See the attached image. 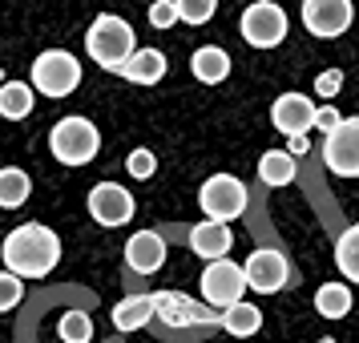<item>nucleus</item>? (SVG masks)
<instances>
[{
    "instance_id": "nucleus-1",
    "label": "nucleus",
    "mask_w": 359,
    "mask_h": 343,
    "mask_svg": "<svg viewBox=\"0 0 359 343\" xmlns=\"http://www.w3.org/2000/svg\"><path fill=\"white\" fill-rule=\"evenodd\" d=\"M0 259H4V271L25 278H45L61 262V238L57 230L41 227V222H25V227L8 230V238L0 246Z\"/></svg>"
},
{
    "instance_id": "nucleus-2",
    "label": "nucleus",
    "mask_w": 359,
    "mask_h": 343,
    "mask_svg": "<svg viewBox=\"0 0 359 343\" xmlns=\"http://www.w3.org/2000/svg\"><path fill=\"white\" fill-rule=\"evenodd\" d=\"M85 49H89V57H93L101 69L117 73V69L133 57L137 41H133V29L121 17H114V13H101V17L89 25V33H85Z\"/></svg>"
},
{
    "instance_id": "nucleus-3",
    "label": "nucleus",
    "mask_w": 359,
    "mask_h": 343,
    "mask_svg": "<svg viewBox=\"0 0 359 343\" xmlns=\"http://www.w3.org/2000/svg\"><path fill=\"white\" fill-rule=\"evenodd\" d=\"M101 133L89 117H61L49 133V149L61 166H89L97 158Z\"/></svg>"
},
{
    "instance_id": "nucleus-4",
    "label": "nucleus",
    "mask_w": 359,
    "mask_h": 343,
    "mask_svg": "<svg viewBox=\"0 0 359 343\" xmlns=\"http://www.w3.org/2000/svg\"><path fill=\"white\" fill-rule=\"evenodd\" d=\"M29 85H33V93L41 89L45 97H69L81 85V65L65 49H45L33 61V81Z\"/></svg>"
},
{
    "instance_id": "nucleus-5",
    "label": "nucleus",
    "mask_w": 359,
    "mask_h": 343,
    "mask_svg": "<svg viewBox=\"0 0 359 343\" xmlns=\"http://www.w3.org/2000/svg\"><path fill=\"white\" fill-rule=\"evenodd\" d=\"M246 202H250V194H246V186L234 174H214V178L202 182V190H198V206H202V214L210 218V222H226L230 218H238V214L246 210Z\"/></svg>"
},
{
    "instance_id": "nucleus-6",
    "label": "nucleus",
    "mask_w": 359,
    "mask_h": 343,
    "mask_svg": "<svg viewBox=\"0 0 359 343\" xmlns=\"http://www.w3.org/2000/svg\"><path fill=\"white\" fill-rule=\"evenodd\" d=\"M238 29H243L246 45H255V49H275V45L287 41L291 20H287V13L278 8L275 0H255V4H246Z\"/></svg>"
},
{
    "instance_id": "nucleus-7",
    "label": "nucleus",
    "mask_w": 359,
    "mask_h": 343,
    "mask_svg": "<svg viewBox=\"0 0 359 343\" xmlns=\"http://www.w3.org/2000/svg\"><path fill=\"white\" fill-rule=\"evenodd\" d=\"M246 295V278H243V267L230 259H218V262H206L202 271V299L210 311H226L234 303H243Z\"/></svg>"
},
{
    "instance_id": "nucleus-8",
    "label": "nucleus",
    "mask_w": 359,
    "mask_h": 343,
    "mask_svg": "<svg viewBox=\"0 0 359 343\" xmlns=\"http://www.w3.org/2000/svg\"><path fill=\"white\" fill-rule=\"evenodd\" d=\"M243 278H246V291H259V295H278L287 283H291V262L283 250H250V259L243 262Z\"/></svg>"
},
{
    "instance_id": "nucleus-9",
    "label": "nucleus",
    "mask_w": 359,
    "mask_h": 343,
    "mask_svg": "<svg viewBox=\"0 0 359 343\" xmlns=\"http://www.w3.org/2000/svg\"><path fill=\"white\" fill-rule=\"evenodd\" d=\"M323 162L335 178H359V117H343L323 142Z\"/></svg>"
},
{
    "instance_id": "nucleus-10",
    "label": "nucleus",
    "mask_w": 359,
    "mask_h": 343,
    "mask_svg": "<svg viewBox=\"0 0 359 343\" xmlns=\"http://www.w3.org/2000/svg\"><path fill=\"white\" fill-rule=\"evenodd\" d=\"M154 299V319H162L165 327H202L218 323V311H210L206 303H194L182 291H149Z\"/></svg>"
},
{
    "instance_id": "nucleus-11",
    "label": "nucleus",
    "mask_w": 359,
    "mask_h": 343,
    "mask_svg": "<svg viewBox=\"0 0 359 343\" xmlns=\"http://www.w3.org/2000/svg\"><path fill=\"white\" fill-rule=\"evenodd\" d=\"M355 20V8L351 0H303V25H307L311 36L319 41H331V36H343Z\"/></svg>"
},
{
    "instance_id": "nucleus-12",
    "label": "nucleus",
    "mask_w": 359,
    "mask_h": 343,
    "mask_svg": "<svg viewBox=\"0 0 359 343\" xmlns=\"http://www.w3.org/2000/svg\"><path fill=\"white\" fill-rule=\"evenodd\" d=\"M89 218L101 222V227H126L133 218V194L117 182H97L89 190Z\"/></svg>"
},
{
    "instance_id": "nucleus-13",
    "label": "nucleus",
    "mask_w": 359,
    "mask_h": 343,
    "mask_svg": "<svg viewBox=\"0 0 359 343\" xmlns=\"http://www.w3.org/2000/svg\"><path fill=\"white\" fill-rule=\"evenodd\" d=\"M271 121L275 130L291 142V137H307V130H315V105L307 93H283L271 105Z\"/></svg>"
},
{
    "instance_id": "nucleus-14",
    "label": "nucleus",
    "mask_w": 359,
    "mask_h": 343,
    "mask_svg": "<svg viewBox=\"0 0 359 343\" xmlns=\"http://www.w3.org/2000/svg\"><path fill=\"white\" fill-rule=\"evenodd\" d=\"M126 262H130V271H137V275L162 271V262H165L162 234H158V230H137V234H130V243H126Z\"/></svg>"
},
{
    "instance_id": "nucleus-15",
    "label": "nucleus",
    "mask_w": 359,
    "mask_h": 343,
    "mask_svg": "<svg viewBox=\"0 0 359 343\" xmlns=\"http://www.w3.org/2000/svg\"><path fill=\"white\" fill-rule=\"evenodd\" d=\"M230 227L226 222H198L194 230H190V250H194L198 259H206V262H218V259H226V250H230Z\"/></svg>"
},
{
    "instance_id": "nucleus-16",
    "label": "nucleus",
    "mask_w": 359,
    "mask_h": 343,
    "mask_svg": "<svg viewBox=\"0 0 359 343\" xmlns=\"http://www.w3.org/2000/svg\"><path fill=\"white\" fill-rule=\"evenodd\" d=\"M117 73L133 85H158L165 77V53L162 49H133V57Z\"/></svg>"
},
{
    "instance_id": "nucleus-17",
    "label": "nucleus",
    "mask_w": 359,
    "mask_h": 343,
    "mask_svg": "<svg viewBox=\"0 0 359 343\" xmlns=\"http://www.w3.org/2000/svg\"><path fill=\"white\" fill-rule=\"evenodd\" d=\"M190 73H194L202 85H218L230 77V57L226 49H218V45H202V49L190 57Z\"/></svg>"
},
{
    "instance_id": "nucleus-18",
    "label": "nucleus",
    "mask_w": 359,
    "mask_h": 343,
    "mask_svg": "<svg viewBox=\"0 0 359 343\" xmlns=\"http://www.w3.org/2000/svg\"><path fill=\"white\" fill-rule=\"evenodd\" d=\"M218 327L230 331L234 339H250V335H259V327H262V311L243 299V303H234V307L218 311Z\"/></svg>"
},
{
    "instance_id": "nucleus-19",
    "label": "nucleus",
    "mask_w": 359,
    "mask_h": 343,
    "mask_svg": "<svg viewBox=\"0 0 359 343\" xmlns=\"http://www.w3.org/2000/svg\"><path fill=\"white\" fill-rule=\"evenodd\" d=\"M154 319V299L146 295H130V299H121L114 307V327L117 331H137V327H146Z\"/></svg>"
},
{
    "instance_id": "nucleus-20",
    "label": "nucleus",
    "mask_w": 359,
    "mask_h": 343,
    "mask_svg": "<svg viewBox=\"0 0 359 343\" xmlns=\"http://www.w3.org/2000/svg\"><path fill=\"white\" fill-rule=\"evenodd\" d=\"M29 194H33V178L20 166H4L0 170V206L4 210H17V206L29 202Z\"/></svg>"
},
{
    "instance_id": "nucleus-21",
    "label": "nucleus",
    "mask_w": 359,
    "mask_h": 343,
    "mask_svg": "<svg viewBox=\"0 0 359 343\" xmlns=\"http://www.w3.org/2000/svg\"><path fill=\"white\" fill-rule=\"evenodd\" d=\"M294 170H299V162H294L287 149H266L259 158V182L262 186H291Z\"/></svg>"
},
{
    "instance_id": "nucleus-22",
    "label": "nucleus",
    "mask_w": 359,
    "mask_h": 343,
    "mask_svg": "<svg viewBox=\"0 0 359 343\" xmlns=\"http://www.w3.org/2000/svg\"><path fill=\"white\" fill-rule=\"evenodd\" d=\"M33 85L29 81H4L0 85V117L8 121H20V117L33 114Z\"/></svg>"
},
{
    "instance_id": "nucleus-23",
    "label": "nucleus",
    "mask_w": 359,
    "mask_h": 343,
    "mask_svg": "<svg viewBox=\"0 0 359 343\" xmlns=\"http://www.w3.org/2000/svg\"><path fill=\"white\" fill-rule=\"evenodd\" d=\"M315 311L323 319H347L351 315V287L347 283H323L315 291Z\"/></svg>"
},
{
    "instance_id": "nucleus-24",
    "label": "nucleus",
    "mask_w": 359,
    "mask_h": 343,
    "mask_svg": "<svg viewBox=\"0 0 359 343\" xmlns=\"http://www.w3.org/2000/svg\"><path fill=\"white\" fill-rule=\"evenodd\" d=\"M335 267H339V275L347 283H359V222L339 234V243H335Z\"/></svg>"
},
{
    "instance_id": "nucleus-25",
    "label": "nucleus",
    "mask_w": 359,
    "mask_h": 343,
    "mask_svg": "<svg viewBox=\"0 0 359 343\" xmlns=\"http://www.w3.org/2000/svg\"><path fill=\"white\" fill-rule=\"evenodd\" d=\"M57 331H61L65 343H89L93 339V319H89L85 311H69V315H61Z\"/></svg>"
},
{
    "instance_id": "nucleus-26",
    "label": "nucleus",
    "mask_w": 359,
    "mask_h": 343,
    "mask_svg": "<svg viewBox=\"0 0 359 343\" xmlns=\"http://www.w3.org/2000/svg\"><path fill=\"white\" fill-rule=\"evenodd\" d=\"M174 8H178V20H186V25H206L218 13V0H174Z\"/></svg>"
},
{
    "instance_id": "nucleus-27",
    "label": "nucleus",
    "mask_w": 359,
    "mask_h": 343,
    "mask_svg": "<svg viewBox=\"0 0 359 343\" xmlns=\"http://www.w3.org/2000/svg\"><path fill=\"white\" fill-rule=\"evenodd\" d=\"M126 170H130L137 182L154 178V174H158V154H154V149H146V146H137L130 158H126Z\"/></svg>"
},
{
    "instance_id": "nucleus-28",
    "label": "nucleus",
    "mask_w": 359,
    "mask_h": 343,
    "mask_svg": "<svg viewBox=\"0 0 359 343\" xmlns=\"http://www.w3.org/2000/svg\"><path fill=\"white\" fill-rule=\"evenodd\" d=\"M20 299H25V283L8 271H0V311H13Z\"/></svg>"
},
{
    "instance_id": "nucleus-29",
    "label": "nucleus",
    "mask_w": 359,
    "mask_h": 343,
    "mask_svg": "<svg viewBox=\"0 0 359 343\" xmlns=\"http://www.w3.org/2000/svg\"><path fill=\"white\" fill-rule=\"evenodd\" d=\"M149 25H154V29H170V25H178V8H174V0H154V4H149Z\"/></svg>"
},
{
    "instance_id": "nucleus-30",
    "label": "nucleus",
    "mask_w": 359,
    "mask_h": 343,
    "mask_svg": "<svg viewBox=\"0 0 359 343\" xmlns=\"http://www.w3.org/2000/svg\"><path fill=\"white\" fill-rule=\"evenodd\" d=\"M339 89H343V69H323V73L315 77V93H319V97L331 101Z\"/></svg>"
},
{
    "instance_id": "nucleus-31",
    "label": "nucleus",
    "mask_w": 359,
    "mask_h": 343,
    "mask_svg": "<svg viewBox=\"0 0 359 343\" xmlns=\"http://www.w3.org/2000/svg\"><path fill=\"white\" fill-rule=\"evenodd\" d=\"M343 121V114L335 109V105H323V109H315V130H323V133H331L335 126Z\"/></svg>"
},
{
    "instance_id": "nucleus-32",
    "label": "nucleus",
    "mask_w": 359,
    "mask_h": 343,
    "mask_svg": "<svg viewBox=\"0 0 359 343\" xmlns=\"http://www.w3.org/2000/svg\"><path fill=\"white\" fill-rule=\"evenodd\" d=\"M287 154H291L294 162H299V158L307 154V137H291V142H287Z\"/></svg>"
},
{
    "instance_id": "nucleus-33",
    "label": "nucleus",
    "mask_w": 359,
    "mask_h": 343,
    "mask_svg": "<svg viewBox=\"0 0 359 343\" xmlns=\"http://www.w3.org/2000/svg\"><path fill=\"white\" fill-rule=\"evenodd\" d=\"M319 343H335V339H319Z\"/></svg>"
},
{
    "instance_id": "nucleus-34",
    "label": "nucleus",
    "mask_w": 359,
    "mask_h": 343,
    "mask_svg": "<svg viewBox=\"0 0 359 343\" xmlns=\"http://www.w3.org/2000/svg\"><path fill=\"white\" fill-rule=\"evenodd\" d=\"M275 4H278V0H275Z\"/></svg>"
}]
</instances>
